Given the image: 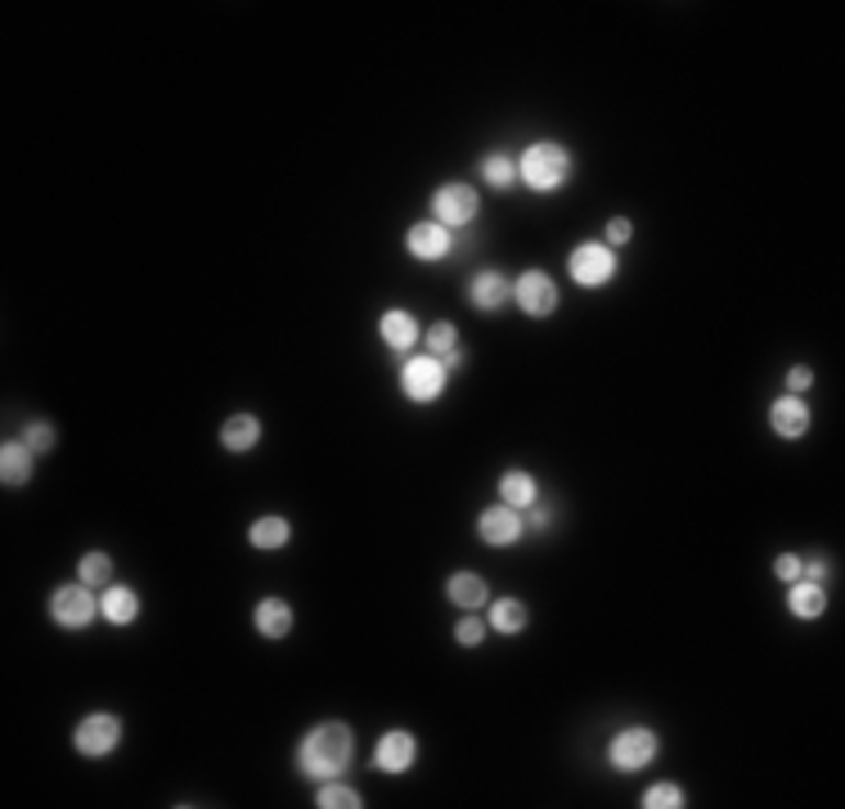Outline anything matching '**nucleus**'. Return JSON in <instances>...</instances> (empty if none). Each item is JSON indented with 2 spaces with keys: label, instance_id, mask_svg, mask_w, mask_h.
Listing matches in <instances>:
<instances>
[{
  "label": "nucleus",
  "instance_id": "nucleus-6",
  "mask_svg": "<svg viewBox=\"0 0 845 809\" xmlns=\"http://www.w3.org/2000/svg\"><path fill=\"white\" fill-rule=\"evenodd\" d=\"M95 616H100V594L90 589V585H81V581L59 585V589L50 594V621H55L59 630H68V634L95 626Z\"/></svg>",
  "mask_w": 845,
  "mask_h": 809
},
{
  "label": "nucleus",
  "instance_id": "nucleus-11",
  "mask_svg": "<svg viewBox=\"0 0 845 809\" xmlns=\"http://www.w3.org/2000/svg\"><path fill=\"white\" fill-rule=\"evenodd\" d=\"M414 760H418V738L409 729H387L379 738V746H373V769L387 774V778H401L414 769Z\"/></svg>",
  "mask_w": 845,
  "mask_h": 809
},
{
  "label": "nucleus",
  "instance_id": "nucleus-2",
  "mask_svg": "<svg viewBox=\"0 0 845 809\" xmlns=\"http://www.w3.org/2000/svg\"><path fill=\"white\" fill-rule=\"evenodd\" d=\"M576 176V158L567 145L557 139H536L518 154V180L531 189V194H557L562 184Z\"/></svg>",
  "mask_w": 845,
  "mask_h": 809
},
{
  "label": "nucleus",
  "instance_id": "nucleus-33",
  "mask_svg": "<svg viewBox=\"0 0 845 809\" xmlns=\"http://www.w3.org/2000/svg\"><path fill=\"white\" fill-rule=\"evenodd\" d=\"M801 562H805L801 553H778V558H774V576H778L782 585H791V581H801Z\"/></svg>",
  "mask_w": 845,
  "mask_h": 809
},
{
  "label": "nucleus",
  "instance_id": "nucleus-35",
  "mask_svg": "<svg viewBox=\"0 0 845 809\" xmlns=\"http://www.w3.org/2000/svg\"><path fill=\"white\" fill-rule=\"evenodd\" d=\"M810 387H814L810 364H791V369H787V392H791V396H801V392H810Z\"/></svg>",
  "mask_w": 845,
  "mask_h": 809
},
{
  "label": "nucleus",
  "instance_id": "nucleus-4",
  "mask_svg": "<svg viewBox=\"0 0 845 809\" xmlns=\"http://www.w3.org/2000/svg\"><path fill=\"white\" fill-rule=\"evenodd\" d=\"M446 383H450V369H446L437 356H428V351H414V356L401 364V392H405V401H414V405L441 401V396H446Z\"/></svg>",
  "mask_w": 845,
  "mask_h": 809
},
{
  "label": "nucleus",
  "instance_id": "nucleus-27",
  "mask_svg": "<svg viewBox=\"0 0 845 809\" xmlns=\"http://www.w3.org/2000/svg\"><path fill=\"white\" fill-rule=\"evenodd\" d=\"M477 171H482V180L495 189V194H508V189L518 184V158H512L508 149H495V154H486Z\"/></svg>",
  "mask_w": 845,
  "mask_h": 809
},
{
  "label": "nucleus",
  "instance_id": "nucleus-28",
  "mask_svg": "<svg viewBox=\"0 0 845 809\" xmlns=\"http://www.w3.org/2000/svg\"><path fill=\"white\" fill-rule=\"evenodd\" d=\"M315 805H319V809H360L364 796H360L351 783H342V778H328V783H319Z\"/></svg>",
  "mask_w": 845,
  "mask_h": 809
},
{
  "label": "nucleus",
  "instance_id": "nucleus-7",
  "mask_svg": "<svg viewBox=\"0 0 845 809\" xmlns=\"http://www.w3.org/2000/svg\"><path fill=\"white\" fill-rule=\"evenodd\" d=\"M482 212V199H477V189L473 184H463V180H446L437 184V194H432V221L446 225L450 234L463 229V225H473Z\"/></svg>",
  "mask_w": 845,
  "mask_h": 809
},
{
  "label": "nucleus",
  "instance_id": "nucleus-19",
  "mask_svg": "<svg viewBox=\"0 0 845 809\" xmlns=\"http://www.w3.org/2000/svg\"><path fill=\"white\" fill-rule=\"evenodd\" d=\"M252 626H257V634L261 639H289L293 634V603L289 598H279V594H270V598H261L257 603V611H252Z\"/></svg>",
  "mask_w": 845,
  "mask_h": 809
},
{
  "label": "nucleus",
  "instance_id": "nucleus-31",
  "mask_svg": "<svg viewBox=\"0 0 845 809\" xmlns=\"http://www.w3.org/2000/svg\"><path fill=\"white\" fill-rule=\"evenodd\" d=\"M23 441H27L36 454H50V450H55V441H59V432H55V423L36 418V423H27V427H23Z\"/></svg>",
  "mask_w": 845,
  "mask_h": 809
},
{
  "label": "nucleus",
  "instance_id": "nucleus-3",
  "mask_svg": "<svg viewBox=\"0 0 845 809\" xmlns=\"http://www.w3.org/2000/svg\"><path fill=\"white\" fill-rule=\"evenodd\" d=\"M656 751H662V738H656V729L647 724H626L612 733V742H607V765H612L617 774H639L647 769Z\"/></svg>",
  "mask_w": 845,
  "mask_h": 809
},
{
  "label": "nucleus",
  "instance_id": "nucleus-9",
  "mask_svg": "<svg viewBox=\"0 0 845 809\" xmlns=\"http://www.w3.org/2000/svg\"><path fill=\"white\" fill-rule=\"evenodd\" d=\"M557 302H562V293H557L553 274H544V270H522L518 279H512V306H518L522 315L544 319V315L557 311Z\"/></svg>",
  "mask_w": 845,
  "mask_h": 809
},
{
  "label": "nucleus",
  "instance_id": "nucleus-25",
  "mask_svg": "<svg viewBox=\"0 0 845 809\" xmlns=\"http://www.w3.org/2000/svg\"><path fill=\"white\" fill-rule=\"evenodd\" d=\"M536 499H540V482L531 477L527 468H508L504 477H499V504H508V508L527 513Z\"/></svg>",
  "mask_w": 845,
  "mask_h": 809
},
{
  "label": "nucleus",
  "instance_id": "nucleus-21",
  "mask_svg": "<svg viewBox=\"0 0 845 809\" xmlns=\"http://www.w3.org/2000/svg\"><path fill=\"white\" fill-rule=\"evenodd\" d=\"M787 611L796 616V621H819V616L827 611V585L819 581H791L787 585Z\"/></svg>",
  "mask_w": 845,
  "mask_h": 809
},
{
  "label": "nucleus",
  "instance_id": "nucleus-24",
  "mask_svg": "<svg viewBox=\"0 0 845 809\" xmlns=\"http://www.w3.org/2000/svg\"><path fill=\"white\" fill-rule=\"evenodd\" d=\"M486 626L495 630V634H522L527 626H531V607L522 603V598H495V603H486Z\"/></svg>",
  "mask_w": 845,
  "mask_h": 809
},
{
  "label": "nucleus",
  "instance_id": "nucleus-26",
  "mask_svg": "<svg viewBox=\"0 0 845 809\" xmlns=\"http://www.w3.org/2000/svg\"><path fill=\"white\" fill-rule=\"evenodd\" d=\"M113 576H117V566H113V558H109L104 549L81 553V562H77V581H81V585H90L95 594H104V589L113 585Z\"/></svg>",
  "mask_w": 845,
  "mask_h": 809
},
{
  "label": "nucleus",
  "instance_id": "nucleus-12",
  "mask_svg": "<svg viewBox=\"0 0 845 809\" xmlns=\"http://www.w3.org/2000/svg\"><path fill=\"white\" fill-rule=\"evenodd\" d=\"M450 248H454V234L446 229V225H437L432 216L428 221H414L409 229H405V252L414 257V261H446L450 257Z\"/></svg>",
  "mask_w": 845,
  "mask_h": 809
},
{
  "label": "nucleus",
  "instance_id": "nucleus-22",
  "mask_svg": "<svg viewBox=\"0 0 845 809\" xmlns=\"http://www.w3.org/2000/svg\"><path fill=\"white\" fill-rule=\"evenodd\" d=\"M289 540H293V521L284 513H266L248 527V544L257 553H279V549H289Z\"/></svg>",
  "mask_w": 845,
  "mask_h": 809
},
{
  "label": "nucleus",
  "instance_id": "nucleus-13",
  "mask_svg": "<svg viewBox=\"0 0 845 809\" xmlns=\"http://www.w3.org/2000/svg\"><path fill=\"white\" fill-rule=\"evenodd\" d=\"M769 427H774V437H782V441H801L810 427H814V409L805 405V396H778L774 405H769Z\"/></svg>",
  "mask_w": 845,
  "mask_h": 809
},
{
  "label": "nucleus",
  "instance_id": "nucleus-23",
  "mask_svg": "<svg viewBox=\"0 0 845 809\" xmlns=\"http://www.w3.org/2000/svg\"><path fill=\"white\" fill-rule=\"evenodd\" d=\"M221 446L229 454H252L261 446V418L257 414H229L221 423Z\"/></svg>",
  "mask_w": 845,
  "mask_h": 809
},
{
  "label": "nucleus",
  "instance_id": "nucleus-5",
  "mask_svg": "<svg viewBox=\"0 0 845 809\" xmlns=\"http://www.w3.org/2000/svg\"><path fill=\"white\" fill-rule=\"evenodd\" d=\"M617 270H621L617 248H607L602 239H585L567 257V274H572L576 289H602V283L617 279Z\"/></svg>",
  "mask_w": 845,
  "mask_h": 809
},
{
  "label": "nucleus",
  "instance_id": "nucleus-34",
  "mask_svg": "<svg viewBox=\"0 0 845 809\" xmlns=\"http://www.w3.org/2000/svg\"><path fill=\"white\" fill-rule=\"evenodd\" d=\"M527 513H531V517H527V531L544 536V531L553 527V504H549V499H536V504H531Z\"/></svg>",
  "mask_w": 845,
  "mask_h": 809
},
{
  "label": "nucleus",
  "instance_id": "nucleus-1",
  "mask_svg": "<svg viewBox=\"0 0 845 809\" xmlns=\"http://www.w3.org/2000/svg\"><path fill=\"white\" fill-rule=\"evenodd\" d=\"M351 760H356V729L347 720H324L306 729V738L297 742V774L311 783L347 778Z\"/></svg>",
  "mask_w": 845,
  "mask_h": 809
},
{
  "label": "nucleus",
  "instance_id": "nucleus-15",
  "mask_svg": "<svg viewBox=\"0 0 845 809\" xmlns=\"http://www.w3.org/2000/svg\"><path fill=\"white\" fill-rule=\"evenodd\" d=\"M467 302H473V311H482V315H499L512 302V279L499 274V270L473 274V283H467Z\"/></svg>",
  "mask_w": 845,
  "mask_h": 809
},
{
  "label": "nucleus",
  "instance_id": "nucleus-29",
  "mask_svg": "<svg viewBox=\"0 0 845 809\" xmlns=\"http://www.w3.org/2000/svg\"><path fill=\"white\" fill-rule=\"evenodd\" d=\"M639 805H643V809H684L688 800H684V787H679V783H652Z\"/></svg>",
  "mask_w": 845,
  "mask_h": 809
},
{
  "label": "nucleus",
  "instance_id": "nucleus-17",
  "mask_svg": "<svg viewBox=\"0 0 845 809\" xmlns=\"http://www.w3.org/2000/svg\"><path fill=\"white\" fill-rule=\"evenodd\" d=\"M446 598L459 607V611H477L491 603V585L482 571H450L446 576Z\"/></svg>",
  "mask_w": 845,
  "mask_h": 809
},
{
  "label": "nucleus",
  "instance_id": "nucleus-10",
  "mask_svg": "<svg viewBox=\"0 0 845 809\" xmlns=\"http://www.w3.org/2000/svg\"><path fill=\"white\" fill-rule=\"evenodd\" d=\"M527 536V513L508 508V504H491L477 513V540L486 549H512Z\"/></svg>",
  "mask_w": 845,
  "mask_h": 809
},
{
  "label": "nucleus",
  "instance_id": "nucleus-16",
  "mask_svg": "<svg viewBox=\"0 0 845 809\" xmlns=\"http://www.w3.org/2000/svg\"><path fill=\"white\" fill-rule=\"evenodd\" d=\"M422 351L437 356L450 373H459V369L467 364V351H463V342H459V328H454L450 319H437V324L422 328Z\"/></svg>",
  "mask_w": 845,
  "mask_h": 809
},
{
  "label": "nucleus",
  "instance_id": "nucleus-32",
  "mask_svg": "<svg viewBox=\"0 0 845 809\" xmlns=\"http://www.w3.org/2000/svg\"><path fill=\"white\" fill-rule=\"evenodd\" d=\"M634 239V225H630V216H612V221H607V248H626Z\"/></svg>",
  "mask_w": 845,
  "mask_h": 809
},
{
  "label": "nucleus",
  "instance_id": "nucleus-18",
  "mask_svg": "<svg viewBox=\"0 0 845 809\" xmlns=\"http://www.w3.org/2000/svg\"><path fill=\"white\" fill-rule=\"evenodd\" d=\"M139 611H145V598H139L131 585H109V589L100 594V616H104L109 626H117V630L135 626Z\"/></svg>",
  "mask_w": 845,
  "mask_h": 809
},
{
  "label": "nucleus",
  "instance_id": "nucleus-30",
  "mask_svg": "<svg viewBox=\"0 0 845 809\" xmlns=\"http://www.w3.org/2000/svg\"><path fill=\"white\" fill-rule=\"evenodd\" d=\"M486 634H491V626L482 621V616H473V611H467L463 621L454 626V643H459V648H482V643H486Z\"/></svg>",
  "mask_w": 845,
  "mask_h": 809
},
{
  "label": "nucleus",
  "instance_id": "nucleus-14",
  "mask_svg": "<svg viewBox=\"0 0 845 809\" xmlns=\"http://www.w3.org/2000/svg\"><path fill=\"white\" fill-rule=\"evenodd\" d=\"M379 338H383V347H387V351L414 356V347L422 342V328H418L414 311L392 306V311H383V315H379Z\"/></svg>",
  "mask_w": 845,
  "mask_h": 809
},
{
  "label": "nucleus",
  "instance_id": "nucleus-20",
  "mask_svg": "<svg viewBox=\"0 0 845 809\" xmlns=\"http://www.w3.org/2000/svg\"><path fill=\"white\" fill-rule=\"evenodd\" d=\"M32 472H36V450H32L23 437L0 446V482H5L10 491L27 486V482H32Z\"/></svg>",
  "mask_w": 845,
  "mask_h": 809
},
{
  "label": "nucleus",
  "instance_id": "nucleus-8",
  "mask_svg": "<svg viewBox=\"0 0 845 809\" xmlns=\"http://www.w3.org/2000/svg\"><path fill=\"white\" fill-rule=\"evenodd\" d=\"M117 742H122V720L113 716V710H90V716H81L77 729H72V746H77L86 760L113 755Z\"/></svg>",
  "mask_w": 845,
  "mask_h": 809
}]
</instances>
